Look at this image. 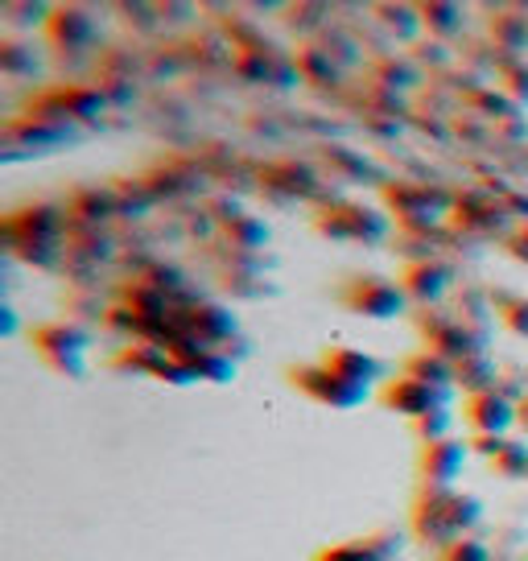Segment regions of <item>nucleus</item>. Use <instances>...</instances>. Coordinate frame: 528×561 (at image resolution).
<instances>
[{
  "instance_id": "obj_11",
  "label": "nucleus",
  "mask_w": 528,
  "mask_h": 561,
  "mask_svg": "<svg viewBox=\"0 0 528 561\" xmlns=\"http://www.w3.org/2000/svg\"><path fill=\"white\" fill-rule=\"evenodd\" d=\"M323 364H326V368H335L339 375H347L351 384H360V388H367V384L380 375V359L355 352V347H326Z\"/></svg>"
},
{
  "instance_id": "obj_22",
  "label": "nucleus",
  "mask_w": 528,
  "mask_h": 561,
  "mask_svg": "<svg viewBox=\"0 0 528 561\" xmlns=\"http://www.w3.org/2000/svg\"><path fill=\"white\" fill-rule=\"evenodd\" d=\"M248 4H252V9H285L289 0H248Z\"/></svg>"
},
{
  "instance_id": "obj_10",
  "label": "nucleus",
  "mask_w": 528,
  "mask_h": 561,
  "mask_svg": "<svg viewBox=\"0 0 528 561\" xmlns=\"http://www.w3.org/2000/svg\"><path fill=\"white\" fill-rule=\"evenodd\" d=\"M46 34L54 38V46H66V50H75V46H87L96 38V22L75 9V4H59V9H50V17H46Z\"/></svg>"
},
{
  "instance_id": "obj_4",
  "label": "nucleus",
  "mask_w": 528,
  "mask_h": 561,
  "mask_svg": "<svg viewBox=\"0 0 528 561\" xmlns=\"http://www.w3.org/2000/svg\"><path fill=\"white\" fill-rule=\"evenodd\" d=\"M34 352H38L50 368L79 375L83 352H87V334H83L79 327H66V322H46V327L34 331Z\"/></svg>"
},
{
  "instance_id": "obj_14",
  "label": "nucleus",
  "mask_w": 528,
  "mask_h": 561,
  "mask_svg": "<svg viewBox=\"0 0 528 561\" xmlns=\"http://www.w3.org/2000/svg\"><path fill=\"white\" fill-rule=\"evenodd\" d=\"M417 9H422V22L429 25V34H438V38H454L463 29L458 0H417Z\"/></svg>"
},
{
  "instance_id": "obj_2",
  "label": "nucleus",
  "mask_w": 528,
  "mask_h": 561,
  "mask_svg": "<svg viewBox=\"0 0 528 561\" xmlns=\"http://www.w3.org/2000/svg\"><path fill=\"white\" fill-rule=\"evenodd\" d=\"M405 297L408 293L397 285V281H388V277H351L343 290H339V302H343L347 310L355 314H367V318H397V314L405 310Z\"/></svg>"
},
{
  "instance_id": "obj_24",
  "label": "nucleus",
  "mask_w": 528,
  "mask_h": 561,
  "mask_svg": "<svg viewBox=\"0 0 528 561\" xmlns=\"http://www.w3.org/2000/svg\"><path fill=\"white\" fill-rule=\"evenodd\" d=\"M512 4H516V9H520V13L528 17V0H512Z\"/></svg>"
},
{
  "instance_id": "obj_7",
  "label": "nucleus",
  "mask_w": 528,
  "mask_h": 561,
  "mask_svg": "<svg viewBox=\"0 0 528 561\" xmlns=\"http://www.w3.org/2000/svg\"><path fill=\"white\" fill-rule=\"evenodd\" d=\"M463 417H467V425L475 434H504L512 421H516V405L504 393L483 388V393H470Z\"/></svg>"
},
{
  "instance_id": "obj_6",
  "label": "nucleus",
  "mask_w": 528,
  "mask_h": 561,
  "mask_svg": "<svg viewBox=\"0 0 528 561\" xmlns=\"http://www.w3.org/2000/svg\"><path fill=\"white\" fill-rule=\"evenodd\" d=\"M380 400H385L388 409H397V413H408V417H426L433 409H447V388H438V384H426V380H417V375H397V380H388L385 388H380Z\"/></svg>"
},
{
  "instance_id": "obj_20",
  "label": "nucleus",
  "mask_w": 528,
  "mask_h": 561,
  "mask_svg": "<svg viewBox=\"0 0 528 561\" xmlns=\"http://www.w3.org/2000/svg\"><path fill=\"white\" fill-rule=\"evenodd\" d=\"M447 421H450L447 409H433L426 417H413V430L422 434V442H438V437H447Z\"/></svg>"
},
{
  "instance_id": "obj_23",
  "label": "nucleus",
  "mask_w": 528,
  "mask_h": 561,
  "mask_svg": "<svg viewBox=\"0 0 528 561\" xmlns=\"http://www.w3.org/2000/svg\"><path fill=\"white\" fill-rule=\"evenodd\" d=\"M516 421H520V425L528 430V396L520 400V405H516Z\"/></svg>"
},
{
  "instance_id": "obj_17",
  "label": "nucleus",
  "mask_w": 528,
  "mask_h": 561,
  "mask_svg": "<svg viewBox=\"0 0 528 561\" xmlns=\"http://www.w3.org/2000/svg\"><path fill=\"white\" fill-rule=\"evenodd\" d=\"M491 38L504 46V50H520V46H528V17L525 13H500V17H491Z\"/></svg>"
},
{
  "instance_id": "obj_1",
  "label": "nucleus",
  "mask_w": 528,
  "mask_h": 561,
  "mask_svg": "<svg viewBox=\"0 0 528 561\" xmlns=\"http://www.w3.org/2000/svg\"><path fill=\"white\" fill-rule=\"evenodd\" d=\"M475 520H479V499L447 492V487L422 492L417 508H413L417 533L426 540H442V545H454V540L463 537V528H470Z\"/></svg>"
},
{
  "instance_id": "obj_3",
  "label": "nucleus",
  "mask_w": 528,
  "mask_h": 561,
  "mask_svg": "<svg viewBox=\"0 0 528 561\" xmlns=\"http://www.w3.org/2000/svg\"><path fill=\"white\" fill-rule=\"evenodd\" d=\"M289 380H293V388H302L305 396H314V400H323V405H335V409H347V405L364 400L367 393V388L351 384V380L339 375L335 368H326L323 359H318V364H302V368H289Z\"/></svg>"
},
{
  "instance_id": "obj_5",
  "label": "nucleus",
  "mask_w": 528,
  "mask_h": 561,
  "mask_svg": "<svg viewBox=\"0 0 528 561\" xmlns=\"http://www.w3.org/2000/svg\"><path fill=\"white\" fill-rule=\"evenodd\" d=\"M318 231L335 240H380L385 235V215H376L364 203H335L318 215Z\"/></svg>"
},
{
  "instance_id": "obj_21",
  "label": "nucleus",
  "mask_w": 528,
  "mask_h": 561,
  "mask_svg": "<svg viewBox=\"0 0 528 561\" xmlns=\"http://www.w3.org/2000/svg\"><path fill=\"white\" fill-rule=\"evenodd\" d=\"M442 561H488V553H483V545H475V540L458 537L447 549V553H442Z\"/></svg>"
},
{
  "instance_id": "obj_19",
  "label": "nucleus",
  "mask_w": 528,
  "mask_h": 561,
  "mask_svg": "<svg viewBox=\"0 0 528 561\" xmlns=\"http://www.w3.org/2000/svg\"><path fill=\"white\" fill-rule=\"evenodd\" d=\"M491 302H495L500 322H504L512 334H528V297H491Z\"/></svg>"
},
{
  "instance_id": "obj_15",
  "label": "nucleus",
  "mask_w": 528,
  "mask_h": 561,
  "mask_svg": "<svg viewBox=\"0 0 528 561\" xmlns=\"http://www.w3.org/2000/svg\"><path fill=\"white\" fill-rule=\"evenodd\" d=\"M285 9H289V17H293L289 25L302 29V34H310V29H323V25L330 22L335 0H289Z\"/></svg>"
},
{
  "instance_id": "obj_9",
  "label": "nucleus",
  "mask_w": 528,
  "mask_h": 561,
  "mask_svg": "<svg viewBox=\"0 0 528 561\" xmlns=\"http://www.w3.org/2000/svg\"><path fill=\"white\" fill-rule=\"evenodd\" d=\"M463 442H454V437H438V442H426V450H422V479H429V487H447L450 479L463 471Z\"/></svg>"
},
{
  "instance_id": "obj_8",
  "label": "nucleus",
  "mask_w": 528,
  "mask_h": 561,
  "mask_svg": "<svg viewBox=\"0 0 528 561\" xmlns=\"http://www.w3.org/2000/svg\"><path fill=\"white\" fill-rule=\"evenodd\" d=\"M450 265L447 260H413V265H405V272H401V290L413 297V302H438L442 293H447L450 285Z\"/></svg>"
},
{
  "instance_id": "obj_18",
  "label": "nucleus",
  "mask_w": 528,
  "mask_h": 561,
  "mask_svg": "<svg viewBox=\"0 0 528 561\" xmlns=\"http://www.w3.org/2000/svg\"><path fill=\"white\" fill-rule=\"evenodd\" d=\"M318 561H385V553H376V540H347V545H335V549H323Z\"/></svg>"
},
{
  "instance_id": "obj_25",
  "label": "nucleus",
  "mask_w": 528,
  "mask_h": 561,
  "mask_svg": "<svg viewBox=\"0 0 528 561\" xmlns=\"http://www.w3.org/2000/svg\"><path fill=\"white\" fill-rule=\"evenodd\" d=\"M347 4H360V0H347Z\"/></svg>"
},
{
  "instance_id": "obj_13",
  "label": "nucleus",
  "mask_w": 528,
  "mask_h": 561,
  "mask_svg": "<svg viewBox=\"0 0 528 561\" xmlns=\"http://www.w3.org/2000/svg\"><path fill=\"white\" fill-rule=\"evenodd\" d=\"M405 375H417V380H426V384H438V388H447L450 380H454V359L438 352H417L405 359Z\"/></svg>"
},
{
  "instance_id": "obj_16",
  "label": "nucleus",
  "mask_w": 528,
  "mask_h": 561,
  "mask_svg": "<svg viewBox=\"0 0 528 561\" xmlns=\"http://www.w3.org/2000/svg\"><path fill=\"white\" fill-rule=\"evenodd\" d=\"M454 380H458V384H467L470 393L495 388V384H491V380H495V372H491V364H488V355H483V352L467 355V359H458V364H454Z\"/></svg>"
},
{
  "instance_id": "obj_12",
  "label": "nucleus",
  "mask_w": 528,
  "mask_h": 561,
  "mask_svg": "<svg viewBox=\"0 0 528 561\" xmlns=\"http://www.w3.org/2000/svg\"><path fill=\"white\" fill-rule=\"evenodd\" d=\"M376 17L397 34V38H413L417 29H422V9H417V0H380L376 4Z\"/></svg>"
}]
</instances>
